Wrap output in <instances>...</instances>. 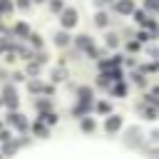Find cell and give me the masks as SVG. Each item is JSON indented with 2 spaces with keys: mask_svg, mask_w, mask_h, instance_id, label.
Returning <instances> with one entry per match:
<instances>
[{
  "mask_svg": "<svg viewBox=\"0 0 159 159\" xmlns=\"http://www.w3.org/2000/svg\"><path fill=\"white\" fill-rule=\"evenodd\" d=\"M97 25H107V17L104 15H97Z\"/></svg>",
  "mask_w": 159,
  "mask_h": 159,
  "instance_id": "cell-9",
  "label": "cell"
},
{
  "mask_svg": "<svg viewBox=\"0 0 159 159\" xmlns=\"http://www.w3.org/2000/svg\"><path fill=\"white\" fill-rule=\"evenodd\" d=\"M75 22H77V12H75V10H65V12H62V25H65V27H72Z\"/></svg>",
  "mask_w": 159,
  "mask_h": 159,
  "instance_id": "cell-1",
  "label": "cell"
},
{
  "mask_svg": "<svg viewBox=\"0 0 159 159\" xmlns=\"http://www.w3.org/2000/svg\"><path fill=\"white\" fill-rule=\"evenodd\" d=\"M119 124H122V122H119V117H109V119H107V129H109V132L119 129Z\"/></svg>",
  "mask_w": 159,
  "mask_h": 159,
  "instance_id": "cell-4",
  "label": "cell"
},
{
  "mask_svg": "<svg viewBox=\"0 0 159 159\" xmlns=\"http://www.w3.org/2000/svg\"><path fill=\"white\" fill-rule=\"evenodd\" d=\"M10 10V2L7 0H0V12H7Z\"/></svg>",
  "mask_w": 159,
  "mask_h": 159,
  "instance_id": "cell-8",
  "label": "cell"
},
{
  "mask_svg": "<svg viewBox=\"0 0 159 159\" xmlns=\"http://www.w3.org/2000/svg\"><path fill=\"white\" fill-rule=\"evenodd\" d=\"M117 10H119V12H132V2H127V0H122V2L117 5Z\"/></svg>",
  "mask_w": 159,
  "mask_h": 159,
  "instance_id": "cell-5",
  "label": "cell"
},
{
  "mask_svg": "<svg viewBox=\"0 0 159 159\" xmlns=\"http://www.w3.org/2000/svg\"><path fill=\"white\" fill-rule=\"evenodd\" d=\"M7 119H10V124H15L17 129H25V127H27V122H25V117H22V114H10Z\"/></svg>",
  "mask_w": 159,
  "mask_h": 159,
  "instance_id": "cell-3",
  "label": "cell"
},
{
  "mask_svg": "<svg viewBox=\"0 0 159 159\" xmlns=\"http://www.w3.org/2000/svg\"><path fill=\"white\" fill-rule=\"evenodd\" d=\"M77 45H80V47H87V45H89V37H77Z\"/></svg>",
  "mask_w": 159,
  "mask_h": 159,
  "instance_id": "cell-7",
  "label": "cell"
},
{
  "mask_svg": "<svg viewBox=\"0 0 159 159\" xmlns=\"http://www.w3.org/2000/svg\"><path fill=\"white\" fill-rule=\"evenodd\" d=\"M2 94H5V104H7V107H15V104H17V94H15L12 87H5Z\"/></svg>",
  "mask_w": 159,
  "mask_h": 159,
  "instance_id": "cell-2",
  "label": "cell"
},
{
  "mask_svg": "<svg viewBox=\"0 0 159 159\" xmlns=\"http://www.w3.org/2000/svg\"><path fill=\"white\" fill-rule=\"evenodd\" d=\"M67 40H70V37H67L65 32H57V37H55V42H57V45H67Z\"/></svg>",
  "mask_w": 159,
  "mask_h": 159,
  "instance_id": "cell-6",
  "label": "cell"
}]
</instances>
